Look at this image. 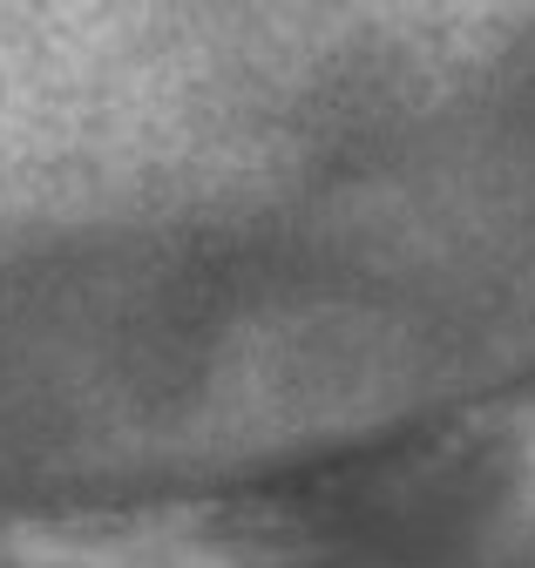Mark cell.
<instances>
[{
  "mask_svg": "<svg viewBox=\"0 0 535 568\" xmlns=\"http://www.w3.org/2000/svg\"><path fill=\"white\" fill-rule=\"evenodd\" d=\"M0 568H258L190 515H0Z\"/></svg>",
  "mask_w": 535,
  "mask_h": 568,
  "instance_id": "cell-1",
  "label": "cell"
},
{
  "mask_svg": "<svg viewBox=\"0 0 535 568\" xmlns=\"http://www.w3.org/2000/svg\"><path fill=\"white\" fill-rule=\"evenodd\" d=\"M528 501H535V447H528Z\"/></svg>",
  "mask_w": 535,
  "mask_h": 568,
  "instance_id": "cell-2",
  "label": "cell"
}]
</instances>
